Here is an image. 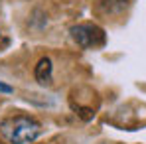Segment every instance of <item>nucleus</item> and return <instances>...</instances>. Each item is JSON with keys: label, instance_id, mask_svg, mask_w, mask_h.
<instances>
[{"label": "nucleus", "instance_id": "obj_1", "mask_svg": "<svg viewBox=\"0 0 146 144\" xmlns=\"http://www.w3.org/2000/svg\"><path fill=\"white\" fill-rule=\"evenodd\" d=\"M0 132L8 138V142L12 144H28L36 140L42 132L40 122L30 117L18 115V117H10L0 124Z\"/></svg>", "mask_w": 146, "mask_h": 144}, {"label": "nucleus", "instance_id": "obj_3", "mask_svg": "<svg viewBox=\"0 0 146 144\" xmlns=\"http://www.w3.org/2000/svg\"><path fill=\"white\" fill-rule=\"evenodd\" d=\"M36 79L42 83V85H49L51 83V59L49 57H42L40 61H38V65H36Z\"/></svg>", "mask_w": 146, "mask_h": 144}, {"label": "nucleus", "instance_id": "obj_2", "mask_svg": "<svg viewBox=\"0 0 146 144\" xmlns=\"http://www.w3.org/2000/svg\"><path fill=\"white\" fill-rule=\"evenodd\" d=\"M71 38L81 48H101L105 46V30L97 24H77L71 28Z\"/></svg>", "mask_w": 146, "mask_h": 144}, {"label": "nucleus", "instance_id": "obj_4", "mask_svg": "<svg viewBox=\"0 0 146 144\" xmlns=\"http://www.w3.org/2000/svg\"><path fill=\"white\" fill-rule=\"evenodd\" d=\"M126 4H128V0H101L103 10L109 14H121L126 8Z\"/></svg>", "mask_w": 146, "mask_h": 144}, {"label": "nucleus", "instance_id": "obj_6", "mask_svg": "<svg viewBox=\"0 0 146 144\" xmlns=\"http://www.w3.org/2000/svg\"><path fill=\"white\" fill-rule=\"evenodd\" d=\"M0 38H2V32H0Z\"/></svg>", "mask_w": 146, "mask_h": 144}, {"label": "nucleus", "instance_id": "obj_5", "mask_svg": "<svg viewBox=\"0 0 146 144\" xmlns=\"http://www.w3.org/2000/svg\"><path fill=\"white\" fill-rule=\"evenodd\" d=\"M0 91H2V93H12V87H8V85L0 83Z\"/></svg>", "mask_w": 146, "mask_h": 144}]
</instances>
